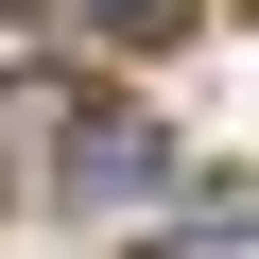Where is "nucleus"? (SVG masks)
Listing matches in <instances>:
<instances>
[{"label":"nucleus","mask_w":259,"mask_h":259,"mask_svg":"<svg viewBox=\"0 0 259 259\" xmlns=\"http://www.w3.org/2000/svg\"><path fill=\"white\" fill-rule=\"evenodd\" d=\"M104 190H156V121H69V207H104Z\"/></svg>","instance_id":"obj_1"},{"label":"nucleus","mask_w":259,"mask_h":259,"mask_svg":"<svg viewBox=\"0 0 259 259\" xmlns=\"http://www.w3.org/2000/svg\"><path fill=\"white\" fill-rule=\"evenodd\" d=\"M139 259H259V225H139Z\"/></svg>","instance_id":"obj_2"},{"label":"nucleus","mask_w":259,"mask_h":259,"mask_svg":"<svg viewBox=\"0 0 259 259\" xmlns=\"http://www.w3.org/2000/svg\"><path fill=\"white\" fill-rule=\"evenodd\" d=\"M87 18H104V35H173L190 0H87Z\"/></svg>","instance_id":"obj_3"}]
</instances>
